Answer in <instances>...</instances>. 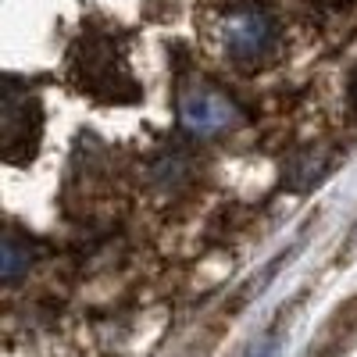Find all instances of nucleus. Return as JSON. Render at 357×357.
Here are the masks:
<instances>
[{
    "mask_svg": "<svg viewBox=\"0 0 357 357\" xmlns=\"http://www.w3.org/2000/svg\"><path fill=\"white\" fill-rule=\"evenodd\" d=\"M175 111H178V126L190 136H218L243 122L240 104L207 79H190L178 86Z\"/></svg>",
    "mask_w": 357,
    "mask_h": 357,
    "instance_id": "2",
    "label": "nucleus"
},
{
    "mask_svg": "<svg viewBox=\"0 0 357 357\" xmlns=\"http://www.w3.org/2000/svg\"><path fill=\"white\" fill-rule=\"evenodd\" d=\"M350 247L357 250V225H354V236H350Z\"/></svg>",
    "mask_w": 357,
    "mask_h": 357,
    "instance_id": "6",
    "label": "nucleus"
},
{
    "mask_svg": "<svg viewBox=\"0 0 357 357\" xmlns=\"http://www.w3.org/2000/svg\"><path fill=\"white\" fill-rule=\"evenodd\" d=\"M354 104H357V75H354Z\"/></svg>",
    "mask_w": 357,
    "mask_h": 357,
    "instance_id": "7",
    "label": "nucleus"
},
{
    "mask_svg": "<svg viewBox=\"0 0 357 357\" xmlns=\"http://www.w3.org/2000/svg\"><path fill=\"white\" fill-rule=\"evenodd\" d=\"M29 264H33V247L15 229H8L4 250H0V275H4V282H15L22 272H29Z\"/></svg>",
    "mask_w": 357,
    "mask_h": 357,
    "instance_id": "5",
    "label": "nucleus"
},
{
    "mask_svg": "<svg viewBox=\"0 0 357 357\" xmlns=\"http://www.w3.org/2000/svg\"><path fill=\"white\" fill-rule=\"evenodd\" d=\"M225 54L240 68H257L279 47V25L261 4H240L222 18Z\"/></svg>",
    "mask_w": 357,
    "mask_h": 357,
    "instance_id": "3",
    "label": "nucleus"
},
{
    "mask_svg": "<svg viewBox=\"0 0 357 357\" xmlns=\"http://www.w3.org/2000/svg\"><path fill=\"white\" fill-rule=\"evenodd\" d=\"M72 68H75L79 86L86 93H93L97 100L132 104L139 97V86L126 65V57L114 50L107 36H86L72 54Z\"/></svg>",
    "mask_w": 357,
    "mask_h": 357,
    "instance_id": "1",
    "label": "nucleus"
},
{
    "mask_svg": "<svg viewBox=\"0 0 357 357\" xmlns=\"http://www.w3.org/2000/svg\"><path fill=\"white\" fill-rule=\"evenodd\" d=\"M43 132V107L36 93L8 82L4 100H0V136H4V158L11 165H25L36 154Z\"/></svg>",
    "mask_w": 357,
    "mask_h": 357,
    "instance_id": "4",
    "label": "nucleus"
}]
</instances>
